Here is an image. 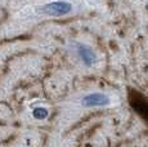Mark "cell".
Masks as SVG:
<instances>
[{"mask_svg":"<svg viewBox=\"0 0 148 147\" xmlns=\"http://www.w3.org/2000/svg\"><path fill=\"white\" fill-rule=\"evenodd\" d=\"M32 117L35 120L42 121V120H47L49 117V110L44 106H38L32 110Z\"/></svg>","mask_w":148,"mask_h":147,"instance_id":"277c9868","label":"cell"},{"mask_svg":"<svg viewBox=\"0 0 148 147\" xmlns=\"http://www.w3.org/2000/svg\"><path fill=\"white\" fill-rule=\"evenodd\" d=\"M111 104V97L103 92L86 93L80 98V106L84 109H98Z\"/></svg>","mask_w":148,"mask_h":147,"instance_id":"3957f363","label":"cell"},{"mask_svg":"<svg viewBox=\"0 0 148 147\" xmlns=\"http://www.w3.org/2000/svg\"><path fill=\"white\" fill-rule=\"evenodd\" d=\"M82 3L73 1H50L34 4L22 9L19 17L28 21H38L41 18H63L81 12Z\"/></svg>","mask_w":148,"mask_h":147,"instance_id":"6da1fadb","label":"cell"},{"mask_svg":"<svg viewBox=\"0 0 148 147\" xmlns=\"http://www.w3.org/2000/svg\"><path fill=\"white\" fill-rule=\"evenodd\" d=\"M70 50L77 62H80L85 67H93L98 62V54L90 45L82 41H71Z\"/></svg>","mask_w":148,"mask_h":147,"instance_id":"7a4b0ae2","label":"cell"}]
</instances>
